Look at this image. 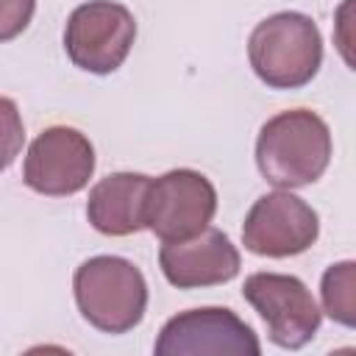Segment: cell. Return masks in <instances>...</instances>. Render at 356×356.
Segmentation results:
<instances>
[{
	"label": "cell",
	"instance_id": "cell-8",
	"mask_svg": "<svg viewBox=\"0 0 356 356\" xmlns=\"http://www.w3.org/2000/svg\"><path fill=\"white\" fill-rule=\"evenodd\" d=\"M320 236L317 211L289 189H275L261 195L245 222L242 245L245 250L267 259H286L309 250Z\"/></svg>",
	"mask_w": 356,
	"mask_h": 356
},
{
	"label": "cell",
	"instance_id": "cell-7",
	"mask_svg": "<svg viewBox=\"0 0 356 356\" xmlns=\"http://www.w3.org/2000/svg\"><path fill=\"white\" fill-rule=\"evenodd\" d=\"M156 356H259L253 328L222 306L189 309L170 317L153 345Z\"/></svg>",
	"mask_w": 356,
	"mask_h": 356
},
{
	"label": "cell",
	"instance_id": "cell-4",
	"mask_svg": "<svg viewBox=\"0 0 356 356\" xmlns=\"http://www.w3.org/2000/svg\"><path fill=\"white\" fill-rule=\"evenodd\" d=\"M136 39V19L117 0H89L72 8L64 25V50L70 61L92 75H108L122 67Z\"/></svg>",
	"mask_w": 356,
	"mask_h": 356
},
{
	"label": "cell",
	"instance_id": "cell-3",
	"mask_svg": "<svg viewBox=\"0 0 356 356\" xmlns=\"http://www.w3.org/2000/svg\"><path fill=\"white\" fill-rule=\"evenodd\" d=\"M81 317L103 334L134 331L147 309V281L122 256H92L72 275Z\"/></svg>",
	"mask_w": 356,
	"mask_h": 356
},
{
	"label": "cell",
	"instance_id": "cell-11",
	"mask_svg": "<svg viewBox=\"0 0 356 356\" xmlns=\"http://www.w3.org/2000/svg\"><path fill=\"white\" fill-rule=\"evenodd\" d=\"M150 175L111 172L89 189L86 217L106 236H131L145 228V197Z\"/></svg>",
	"mask_w": 356,
	"mask_h": 356
},
{
	"label": "cell",
	"instance_id": "cell-13",
	"mask_svg": "<svg viewBox=\"0 0 356 356\" xmlns=\"http://www.w3.org/2000/svg\"><path fill=\"white\" fill-rule=\"evenodd\" d=\"M25 142V125L17 103L0 95V172L14 164Z\"/></svg>",
	"mask_w": 356,
	"mask_h": 356
},
{
	"label": "cell",
	"instance_id": "cell-6",
	"mask_svg": "<svg viewBox=\"0 0 356 356\" xmlns=\"http://www.w3.org/2000/svg\"><path fill=\"white\" fill-rule=\"evenodd\" d=\"M245 300L259 312L267 325L270 342L286 350L309 345L323 323V312L309 286L286 273H253L242 286Z\"/></svg>",
	"mask_w": 356,
	"mask_h": 356
},
{
	"label": "cell",
	"instance_id": "cell-12",
	"mask_svg": "<svg viewBox=\"0 0 356 356\" xmlns=\"http://www.w3.org/2000/svg\"><path fill=\"white\" fill-rule=\"evenodd\" d=\"M320 295H323V312L345 325H356V261H337L323 273L320 281Z\"/></svg>",
	"mask_w": 356,
	"mask_h": 356
},
{
	"label": "cell",
	"instance_id": "cell-5",
	"mask_svg": "<svg viewBox=\"0 0 356 356\" xmlns=\"http://www.w3.org/2000/svg\"><path fill=\"white\" fill-rule=\"evenodd\" d=\"M217 211L214 184L189 167L150 178L145 197V228L161 242H178L209 228Z\"/></svg>",
	"mask_w": 356,
	"mask_h": 356
},
{
	"label": "cell",
	"instance_id": "cell-1",
	"mask_svg": "<svg viewBox=\"0 0 356 356\" xmlns=\"http://www.w3.org/2000/svg\"><path fill=\"white\" fill-rule=\"evenodd\" d=\"M331 161V128L312 108H289L270 117L256 139V167L278 189L314 184Z\"/></svg>",
	"mask_w": 356,
	"mask_h": 356
},
{
	"label": "cell",
	"instance_id": "cell-14",
	"mask_svg": "<svg viewBox=\"0 0 356 356\" xmlns=\"http://www.w3.org/2000/svg\"><path fill=\"white\" fill-rule=\"evenodd\" d=\"M36 0H0V42L17 39L33 19Z\"/></svg>",
	"mask_w": 356,
	"mask_h": 356
},
{
	"label": "cell",
	"instance_id": "cell-9",
	"mask_svg": "<svg viewBox=\"0 0 356 356\" xmlns=\"http://www.w3.org/2000/svg\"><path fill=\"white\" fill-rule=\"evenodd\" d=\"M95 172V147L86 134L72 125L44 128L28 147L22 181L28 189L47 197L81 192Z\"/></svg>",
	"mask_w": 356,
	"mask_h": 356
},
{
	"label": "cell",
	"instance_id": "cell-10",
	"mask_svg": "<svg viewBox=\"0 0 356 356\" xmlns=\"http://www.w3.org/2000/svg\"><path fill=\"white\" fill-rule=\"evenodd\" d=\"M159 267L172 286L203 289L236 278L242 259L228 234L209 225L195 236L164 242L159 250Z\"/></svg>",
	"mask_w": 356,
	"mask_h": 356
},
{
	"label": "cell",
	"instance_id": "cell-2",
	"mask_svg": "<svg viewBox=\"0 0 356 356\" xmlns=\"http://www.w3.org/2000/svg\"><path fill=\"white\" fill-rule=\"evenodd\" d=\"M248 61L270 89H300L323 64L317 22L300 11H278L261 19L248 39Z\"/></svg>",
	"mask_w": 356,
	"mask_h": 356
}]
</instances>
